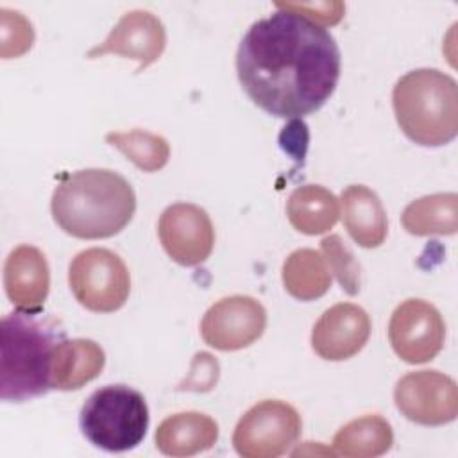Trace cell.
<instances>
[{"label": "cell", "instance_id": "cell-12", "mask_svg": "<svg viewBox=\"0 0 458 458\" xmlns=\"http://www.w3.org/2000/svg\"><path fill=\"white\" fill-rule=\"evenodd\" d=\"M166 47V30L157 16L148 11L134 9L125 13L111 29L107 38L88 50L86 57L106 54L123 55L138 61L136 73L156 63Z\"/></svg>", "mask_w": 458, "mask_h": 458}, {"label": "cell", "instance_id": "cell-21", "mask_svg": "<svg viewBox=\"0 0 458 458\" xmlns=\"http://www.w3.org/2000/svg\"><path fill=\"white\" fill-rule=\"evenodd\" d=\"M284 290L299 301H315L331 286V272L318 250H293L283 263Z\"/></svg>", "mask_w": 458, "mask_h": 458}, {"label": "cell", "instance_id": "cell-11", "mask_svg": "<svg viewBox=\"0 0 458 458\" xmlns=\"http://www.w3.org/2000/svg\"><path fill=\"white\" fill-rule=\"evenodd\" d=\"M157 234L165 252L182 267L204 263L215 245V229L209 215L188 202L172 204L161 213Z\"/></svg>", "mask_w": 458, "mask_h": 458}, {"label": "cell", "instance_id": "cell-14", "mask_svg": "<svg viewBox=\"0 0 458 458\" xmlns=\"http://www.w3.org/2000/svg\"><path fill=\"white\" fill-rule=\"evenodd\" d=\"M4 286L13 306L23 311H39L50 290L45 254L32 245L11 250L4 265Z\"/></svg>", "mask_w": 458, "mask_h": 458}, {"label": "cell", "instance_id": "cell-23", "mask_svg": "<svg viewBox=\"0 0 458 458\" xmlns=\"http://www.w3.org/2000/svg\"><path fill=\"white\" fill-rule=\"evenodd\" d=\"M320 250L329 272L338 279L342 290L349 295H356L360 292V265L345 242L338 234H329L322 238Z\"/></svg>", "mask_w": 458, "mask_h": 458}, {"label": "cell", "instance_id": "cell-1", "mask_svg": "<svg viewBox=\"0 0 458 458\" xmlns=\"http://www.w3.org/2000/svg\"><path fill=\"white\" fill-rule=\"evenodd\" d=\"M236 73L247 97L277 118L318 111L340 79V50L317 21L277 5L240 41Z\"/></svg>", "mask_w": 458, "mask_h": 458}, {"label": "cell", "instance_id": "cell-16", "mask_svg": "<svg viewBox=\"0 0 458 458\" xmlns=\"http://www.w3.org/2000/svg\"><path fill=\"white\" fill-rule=\"evenodd\" d=\"M340 200L351 238L363 249L379 247L388 234V220L376 191L363 184H351L342 191Z\"/></svg>", "mask_w": 458, "mask_h": 458}, {"label": "cell", "instance_id": "cell-20", "mask_svg": "<svg viewBox=\"0 0 458 458\" xmlns=\"http://www.w3.org/2000/svg\"><path fill=\"white\" fill-rule=\"evenodd\" d=\"M401 222L415 236L454 234L458 229V195L451 191L420 197L404 208Z\"/></svg>", "mask_w": 458, "mask_h": 458}, {"label": "cell", "instance_id": "cell-10", "mask_svg": "<svg viewBox=\"0 0 458 458\" xmlns=\"http://www.w3.org/2000/svg\"><path fill=\"white\" fill-rule=\"evenodd\" d=\"M267 311L249 295H231L215 302L202 317L200 336L218 351H240L265 331Z\"/></svg>", "mask_w": 458, "mask_h": 458}, {"label": "cell", "instance_id": "cell-3", "mask_svg": "<svg viewBox=\"0 0 458 458\" xmlns=\"http://www.w3.org/2000/svg\"><path fill=\"white\" fill-rule=\"evenodd\" d=\"M64 329L48 315L16 310L0 320V395L21 403L52 390L50 369Z\"/></svg>", "mask_w": 458, "mask_h": 458}, {"label": "cell", "instance_id": "cell-6", "mask_svg": "<svg viewBox=\"0 0 458 458\" xmlns=\"http://www.w3.org/2000/svg\"><path fill=\"white\" fill-rule=\"evenodd\" d=\"M68 283L79 304L95 313L120 310L131 292V277L123 259L102 247L81 250L72 259Z\"/></svg>", "mask_w": 458, "mask_h": 458}, {"label": "cell", "instance_id": "cell-18", "mask_svg": "<svg viewBox=\"0 0 458 458\" xmlns=\"http://www.w3.org/2000/svg\"><path fill=\"white\" fill-rule=\"evenodd\" d=\"M286 215L299 233L322 234L336 224L340 208L336 197L324 186L304 184L290 193Z\"/></svg>", "mask_w": 458, "mask_h": 458}, {"label": "cell", "instance_id": "cell-19", "mask_svg": "<svg viewBox=\"0 0 458 458\" xmlns=\"http://www.w3.org/2000/svg\"><path fill=\"white\" fill-rule=\"evenodd\" d=\"M394 444V431L381 415L358 417L338 429L333 449L347 458H374L385 454Z\"/></svg>", "mask_w": 458, "mask_h": 458}, {"label": "cell", "instance_id": "cell-2", "mask_svg": "<svg viewBox=\"0 0 458 458\" xmlns=\"http://www.w3.org/2000/svg\"><path fill=\"white\" fill-rule=\"evenodd\" d=\"M55 224L70 236L100 240L118 234L136 211L132 186L116 172L86 168L66 174L52 193Z\"/></svg>", "mask_w": 458, "mask_h": 458}, {"label": "cell", "instance_id": "cell-5", "mask_svg": "<svg viewBox=\"0 0 458 458\" xmlns=\"http://www.w3.org/2000/svg\"><path fill=\"white\" fill-rule=\"evenodd\" d=\"M79 424L93 445L109 453L131 451L147 435L148 406L138 390L127 385H107L86 399Z\"/></svg>", "mask_w": 458, "mask_h": 458}, {"label": "cell", "instance_id": "cell-9", "mask_svg": "<svg viewBox=\"0 0 458 458\" xmlns=\"http://www.w3.org/2000/svg\"><path fill=\"white\" fill-rule=\"evenodd\" d=\"M388 340L403 361L411 365L426 363L444 347L445 322L428 301L408 299L390 317Z\"/></svg>", "mask_w": 458, "mask_h": 458}, {"label": "cell", "instance_id": "cell-7", "mask_svg": "<svg viewBox=\"0 0 458 458\" xmlns=\"http://www.w3.org/2000/svg\"><path fill=\"white\" fill-rule=\"evenodd\" d=\"M301 429V415L292 404L267 399L242 415L233 433V445L243 458H276L295 444Z\"/></svg>", "mask_w": 458, "mask_h": 458}, {"label": "cell", "instance_id": "cell-4", "mask_svg": "<svg viewBox=\"0 0 458 458\" xmlns=\"http://www.w3.org/2000/svg\"><path fill=\"white\" fill-rule=\"evenodd\" d=\"M395 120L417 145L442 147L458 134L456 81L435 68L403 75L392 91Z\"/></svg>", "mask_w": 458, "mask_h": 458}, {"label": "cell", "instance_id": "cell-8", "mask_svg": "<svg viewBox=\"0 0 458 458\" xmlns=\"http://www.w3.org/2000/svg\"><path fill=\"white\" fill-rule=\"evenodd\" d=\"M397 410L422 426L449 424L458 415V386L438 370H415L403 376L394 388Z\"/></svg>", "mask_w": 458, "mask_h": 458}, {"label": "cell", "instance_id": "cell-25", "mask_svg": "<svg viewBox=\"0 0 458 458\" xmlns=\"http://www.w3.org/2000/svg\"><path fill=\"white\" fill-rule=\"evenodd\" d=\"M218 361L209 352H197L188 377H184L177 390H188V392H209L216 381H218Z\"/></svg>", "mask_w": 458, "mask_h": 458}, {"label": "cell", "instance_id": "cell-22", "mask_svg": "<svg viewBox=\"0 0 458 458\" xmlns=\"http://www.w3.org/2000/svg\"><path fill=\"white\" fill-rule=\"evenodd\" d=\"M106 141L118 148L143 172L161 170L170 157L168 141L163 136L148 131L132 129L127 132H109Z\"/></svg>", "mask_w": 458, "mask_h": 458}, {"label": "cell", "instance_id": "cell-24", "mask_svg": "<svg viewBox=\"0 0 458 458\" xmlns=\"http://www.w3.org/2000/svg\"><path fill=\"white\" fill-rule=\"evenodd\" d=\"M34 43L32 23L18 11L0 9V55L4 59L20 57Z\"/></svg>", "mask_w": 458, "mask_h": 458}, {"label": "cell", "instance_id": "cell-15", "mask_svg": "<svg viewBox=\"0 0 458 458\" xmlns=\"http://www.w3.org/2000/svg\"><path fill=\"white\" fill-rule=\"evenodd\" d=\"M106 365L104 349L88 338H63L54 351L50 386L55 390H79L93 381Z\"/></svg>", "mask_w": 458, "mask_h": 458}, {"label": "cell", "instance_id": "cell-13", "mask_svg": "<svg viewBox=\"0 0 458 458\" xmlns=\"http://www.w3.org/2000/svg\"><path fill=\"white\" fill-rule=\"evenodd\" d=\"M369 336L370 318L367 311L352 302H338L315 322L311 347L324 360L342 361L358 354Z\"/></svg>", "mask_w": 458, "mask_h": 458}, {"label": "cell", "instance_id": "cell-17", "mask_svg": "<svg viewBox=\"0 0 458 458\" xmlns=\"http://www.w3.org/2000/svg\"><path fill=\"white\" fill-rule=\"evenodd\" d=\"M156 447L166 456H191L216 444V422L200 411H181L166 417L156 429Z\"/></svg>", "mask_w": 458, "mask_h": 458}]
</instances>
